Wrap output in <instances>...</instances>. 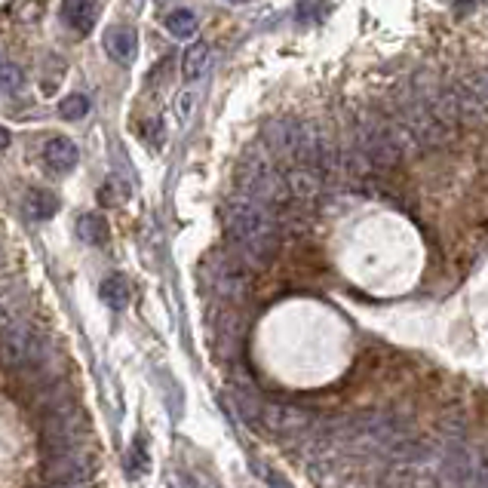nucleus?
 <instances>
[{
  "label": "nucleus",
  "instance_id": "7ed1b4c3",
  "mask_svg": "<svg viewBox=\"0 0 488 488\" xmlns=\"http://www.w3.org/2000/svg\"><path fill=\"white\" fill-rule=\"evenodd\" d=\"M86 439V421L84 411L77 405H59L50 409L47 421H43V446L47 452H71V448H84Z\"/></svg>",
  "mask_w": 488,
  "mask_h": 488
},
{
  "label": "nucleus",
  "instance_id": "aec40b11",
  "mask_svg": "<svg viewBox=\"0 0 488 488\" xmlns=\"http://www.w3.org/2000/svg\"><path fill=\"white\" fill-rule=\"evenodd\" d=\"M191 108H194V95L191 93H182L176 99V114H178V120H187L191 117Z\"/></svg>",
  "mask_w": 488,
  "mask_h": 488
},
{
  "label": "nucleus",
  "instance_id": "f8f14e48",
  "mask_svg": "<svg viewBox=\"0 0 488 488\" xmlns=\"http://www.w3.org/2000/svg\"><path fill=\"white\" fill-rule=\"evenodd\" d=\"M62 19L77 34H89L99 22V0H62Z\"/></svg>",
  "mask_w": 488,
  "mask_h": 488
},
{
  "label": "nucleus",
  "instance_id": "412c9836",
  "mask_svg": "<svg viewBox=\"0 0 488 488\" xmlns=\"http://www.w3.org/2000/svg\"><path fill=\"white\" fill-rule=\"evenodd\" d=\"M470 84H473V89H476L479 95H483V102H485V108H488V71H483L479 77H473Z\"/></svg>",
  "mask_w": 488,
  "mask_h": 488
},
{
  "label": "nucleus",
  "instance_id": "4be33fe9",
  "mask_svg": "<svg viewBox=\"0 0 488 488\" xmlns=\"http://www.w3.org/2000/svg\"><path fill=\"white\" fill-rule=\"evenodd\" d=\"M470 488H488V464L479 461L476 464V476H473V485Z\"/></svg>",
  "mask_w": 488,
  "mask_h": 488
},
{
  "label": "nucleus",
  "instance_id": "dca6fc26",
  "mask_svg": "<svg viewBox=\"0 0 488 488\" xmlns=\"http://www.w3.org/2000/svg\"><path fill=\"white\" fill-rule=\"evenodd\" d=\"M163 25H167L169 37H176V41H191V37L200 32V22L191 10H172L169 16L163 19Z\"/></svg>",
  "mask_w": 488,
  "mask_h": 488
},
{
  "label": "nucleus",
  "instance_id": "ddd939ff",
  "mask_svg": "<svg viewBox=\"0 0 488 488\" xmlns=\"http://www.w3.org/2000/svg\"><path fill=\"white\" fill-rule=\"evenodd\" d=\"M102 302L111 307V311H126L132 302V283H130V276H123V274H111V276H104V283H102Z\"/></svg>",
  "mask_w": 488,
  "mask_h": 488
},
{
  "label": "nucleus",
  "instance_id": "6e6552de",
  "mask_svg": "<svg viewBox=\"0 0 488 488\" xmlns=\"http://www.w3.org/2000/svg\"><path fill=\"white\" fill-rule=\"evenodd\" d=\"M286 191L292 200L298 203H317L326 191V176L317 169V167H307V163H292V169L286 172Z\"/></svg>",
  "mask_w": 488,
  "mask_h": 488
},
{
  "label": "nucleus",
  "instance_id": "a211bd4d",
  "mask_svg": "<svg viewBox=\"0 0 488 488\" xmlns=\"http://www.w3.org/2000/svg\"><path fill=\"white\" fill-rule=\"evenodd\" d=\"M89 99L84 93H71V95H65L62 102H59V117L62 120H84L89 114Z\"/></svg>",
  "mask_w": 488,
  "mask_h": 488
},
{
  "label": "nucleus",
  "instance_id": "4468645a",
  "mask_svg": "<svg viewBox=\"0 0 488 488\" xmlns=\"http://www.w3.org/2000/svg\"><path fill=\"white\" fill-rule=\"evenodd\" d=\"M206 65H209V43L206 41H194L191 47L185 50V56H182V77L187 80V84H194V80L203 77Z\"/></svg>",
  "mask_w": 488,
  "mask_h": 488
},
{
  "label": "nucleus",
  "instance_id": "20e7f679",
  "mask_svg": "<svg viewBox=\"0 0 488 488\" xmlns=\"http://www.w3.org/2000/svg\"><path fill=\"white\" fill-rule=\"evenodd\" d=\"M396 120H402V123L409 126L421 148H439L446 145V141H452L455 135V130H448L418 95H411L409 102H402L400 108H396Z\"/></svg>",
  "mask_w": 488,
  "mask_h": 488
},
{
  "label": "nucleus",
  "instance_id": "423d86ee",
  "mask_svg": "<svg viewBox=\"0 0 488 488\" xmlns=\"http://www.w3.org/2000/svg\"><path fill=\"white\" fill-rule=\"evenodd\" d=\"M258 424L270 433L289 437V433H307V430H311L313 415L307 409H298V405L261 402L258 405Z\"/></svg>",
  "mask_w": 488,
  "mask_h": 488
},
{
  "label": "nucleus",
  "instance_id": "2eb2a0df",
  "mask_svg": "<svg viewBox=\"0 0 488 488\" xmlns=\"http://www.w3.org/2000/svg\"><path fill=\"white\" fill-rule=\"evenodd\" d=\"M77 237L86 246H104L108 243V221L99 212H84L77 219Z\"/></svg>",
  "mask_w": 488,
  "mask_h": 488
},
{
  "label": "nucleus",
  "instance_id": "393cba45",
  "mask_svg": "<svg viewBox=\"0 0 488 488\" xmlns=\"http://www.w3.org/2000/svg\"><path fill=\"white\" fill-rule=\"evenodd\" d=\"M41 488H80V485H68V483H47V485H41Z\"/></svg>",
  "mask_w": 488,
  "mask_h": 488
},
{
  "label": "nucleus",
  "instance_id": "f257e3e1",
  "mask_svg": "<svg viewBox=\"0 0 488 488\" xmlns=\"http://www.w3.org/2000/svg\"><path fill=\"white\" fill-rule=\"evenodd\" d=\"M224 228L237 249V258L243 265L265 267L274 261L276 246H280V224L265 203L252 197H234L224 206Z\"/></svg>",
  "mask_w": 488,
  "mask_h": 488
},
{
  "label": "nucleus",
  "instance_id": "f3484780",
  "mask_svg": "<svg viewBox=\"0 0 488 488\" xmlns=\"http://www.w3.org/2000/svg\"><path fill=\"white\" fill-rule=\"evenodd\" d=\"M59 212V200L52 191H43V187H34L32 194H28V215L37 221H47L52 215Z\"/></svg>",
  "mask_w": 488,
  "mask_h": 488
},
{
  "label": "nucleus",
  "instance_id": "0eeeda50",
  "mask_svg": "<svg viewBox=\"0 0 488 488\" xmlns=\"http://www.w3.org/2000/svg\"><path fill=\"white\" fill-rule=\"evenodd\" d=\"M93 457L84 448H71V452H52L47 457V473L50 483H68V485H80L93 476Z\"/></svg>",
  "mask_w": 488,
  "mask_h": 488
},
{
  "label": "nucleus",
  "instance_id": "39448f33",
  "mask_svg": "<svg viewBox=\"0 0 488 488\" xmlns=\"http://www.w3.org/2000/svg\"><path fill=\"white\" fill-rule=\"evenodd\" d=\"M4 363L16 372H28V369H41L47 363V341L28 326L10 329L4 338V350H0Z\"/></svg>",
  "mask_w": 488,
  "mask_h": 488
},
{
  "label": "nucleus",
  "instance_id": "5701e85b",
  "mask_svg": "<svg viewBox=\"0 0 488 488\" xmlns=\"http://www.w3.org/2000/svg\"><path fill=\"white\" fill-rule=\"evenodd\" d=\"M10 141H13V132L6 130V126H0V151H6V148H10Z\"/></svg>",
  "mask_w": 488,
  "mask_h": 488
},
{
  "label": "nucleus",
  "instance_id": "6ab92c4d",
  "mask_svg": "<svg viewBox=\"0 0 488 488\" xmlns=\"http://www.w3.org/2000/svg\"><path fill=\"white\" fill-rule=\"evenodd\" d=\"M22 80H25V71H22L16 62H0V93L19 89Z\"/></svg>",
  "mask_w": 488,
  "mask_h": 488
},
{
  "label": "nucleus",
  "instance_id": "9b49d317",
  "mask_svg": "<svg viewBox=\"0 0 488 488\" xmlns=\"http://www.w3.org/2000/svg\"><path fill=\"white\" fill-rule=\"evenodd\" d=\"M77 160H80L77 145H74L71 139H65V135H56V139H50L47 145H43V163H47V169L56 172V176L71 172L77 167Z\"/></svg>",
  "mask_w": 488,
  "mask_h": 488
},
{
  "label": "nucleus",
  "instance_id": "9d476101",
  "mask_svg": "<svg viewBox=\"0 0 488 488\" xmlns=\"http://www.w3.org/2000/svg\"><path fill=\"white\" fill-rule=\"evenodd\" d=\"M452 93H455V104H457V117H461V123H470V126H485L488 123V108H485L483 95L473 89L470 80L455 84Z\"/></svg>",
  "mask_w": 488,
  "mask_h": 488
},
{
  "label": "nucleus",
  "instance_id": "a878e982",
  "mask_svg": "<svg viewBox=\"0 0 488 488\" xmlns=\"http://www.w3.org/2000/svg\"><path fill=\"white\" fill-rule=\"evenodd\" d=\"M387 488H409V485H400V479H390V485Z\"/></svg>",
  "mask_w": 488,
  "mask_h": 488
},
{
  "label": "nucleus",
  "instance_id": "b1692460",
  "mask_svg": "<svg viewBox=\"0 0 488 488\" xmlns=\"http://www.w3.org/2000/svg\"><path fill=\"white\" fill-rule=\"evenodd\" d=\"M267 479H270V488H289L280 476H276V473H267Z\"/></svg>",
  "mask_w": 488,
  "mask_h": 488
},
{
  "label": "nucleus",
  "instance_id": "bb28decb",
  "mask_svg": "<svg viewBox=\"0 0 488 488\" xmlns=\"http://www.w3.org/2000/svg\"><path fill=\"white\" fill-rule=\"evenodd\" d=\"M228 4H246V0H228Z\"/></svg>",
  "mask_w": 488,
  "mask_h": 488
},
{
  "label": "nucleus",
  "instance_id": "1a4fd4ad",
  "mask_svg": "<svg viewBox=\"0 0 488 488\" xmlns=\"http://www.w3.org/2000/svg\"><path fill=\"white\" fill-rule=\"evenodd\" d=\"M102 47L117 65H132L139 56V34L132 25H111L102 37Z\"/></svg>",
  "mask_w": 488,
  "mask_h": 488
},
{
  "label": "nucleus",
  "instance_id": "f03ea898",
  "mask_svg": "<svg viewBox=\"0 0 488 488\" xmlns=\"http://www.w3.org/2000/svg\"><path fill=\"white\" fill-rule=\"evenodd\" d=\"M357 148L363 151V157L369 160L372 169H396L402 163L400 148L393 145L387 132V120L384 117H363L357 123Z\"/></svg>",
  "mask_w": 488,
  "mask_h": 488
}]
</instances>
